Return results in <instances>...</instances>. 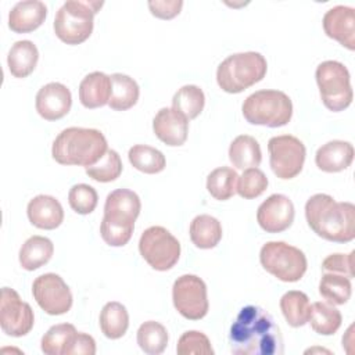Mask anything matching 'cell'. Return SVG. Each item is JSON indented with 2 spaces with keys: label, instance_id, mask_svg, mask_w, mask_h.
Wrapping results in <instances>:
<instances>
[{
  "label": "cell",
  "instance_id": "cell-1",
  "mask_svg": "<svg viewBox=\"0 0 355 355\" xmlns=\"http://www.w3.org/2000/svg\"><path fill=\"white\" fill-rule=\"evenodd\" d=\"M230 349L236 355H282L284 341L273 316L263 308L240 309L229 331Z\"/></svg>",
  "mask_w": 355,
  "mask_h": 355
},
{
  "label": "cell",
  "instance_id": "cell-2",
  "mask_svg": "<svg viewBox=\"0 0 355 355\" xmlns=\"http://www.w3.org/2000/svg\"><path fill=\"white\" fill-rule=\"evenodd\" d=\"M308 226L322 239L348 243L355 239V205L337 202L331 196L318 193L305 204Z\"/></svg>",
  "mask_w": 355,
  "mask_h": 355
},
{
  "label": "cell",
  "instance_id": "cell-3",
  "mask_svg": "<svg viewBox=\"0 0 355 355\" xmlns=\"http://www.w3.org/2000/svg\"><path fill=\"white\" fill-rule=\"evenodd\" d=\"M141 209L139 196L129 189L111 191L104 204V218L100 225L103 240L111 247H123L133 234L135 220Z\"/></svg>",
  "mask_w": 355,
  "mask_h": 355
},
{
  "label": "cell",
  "instance_id": "cell-4",
  "mask_svg": "<svg viewBox=\"0 0 355 355\" xmlns=\"http://www.w3.org/2000/svg\"><path fill=\"white\" fill-rule=\"evenodd\" d=\"M107 150V139L100 130L71 126L55 137L51 155L61 165H80L86 168L96 164Z\"/></svg>",
  "mask_w": 355,
  "mask_h": 355
},
{
  "label": "cell",
  "instance_id": "cell-5",
  "mask_svg": "<svg viewBox=\"0 0 355 355\" xmlns=\"http://www.w3.org/2000/svg\"><path fill=\"white\" fill-rule=\"evenodd\" d=\"M268 71V62L261 53H236L225 58L216 69V82L226 93H241L261 82Z\"/></svg>",
  "mask_w": 355,
  "mask_h": 355
},
{
  "label": "cell",
  "instance_id": "cell-6",
  "mask_svg": "<svg viewBox=\"0 0 355 355\" xmlns=\"http://www.w3.org/2000/svg\"><path fill=\"white\" fill-rule=\"evenodd\" d=\"M103 4V1L90 0L65 1L54 18L55 36L71 46L83 43L93 32L94 14L98 12Z\"/></svg>",
  "mask_w": 355,
  "mask_h": 355
},
{
  "label": "cell",
  "instance_id": "cell-7",
  "mask_svg": "<svg viewBox=\"0 0 355 355\" xmlns=\"http://www.w3.org/2000/svg\"><path fill=\"white\" fill-rule=\"evenodd\" d=\"M245 121L251 125L280 128L293 116L291 98L280 90H258L250 94L241 107Z\"/></svg>",
  "mask_w": 355,
  "mask_h": 355
},
{
  "label": "cell",
  "instance_id": "cell-8",
  "mask_svg": "<svg viewBox=\"0 0 355 355\" xmlns=\"http://www.w3.org/2000/svg\"><path fill=\"white\" fill-rule=\"evenodd\" d=\"M320 98L333 112L344 111L354 98L351 76L347 67L338 61L327 60L318 65L315 72Z\"/></svg>",
  "mask_w": 355,
  "mask_h": 355
},
{
  "label": "cell",
  "instance_id": "cell-9",
  "mask_svg": "<svg viewBox=\"0 0 355 355\" xmlns=\"http://www.w3.org/2000/svg\"><path fill=\"white\" fill-rule=\"evenodd\" d=\"M261 265L282 282H298L306 272L305 254L284 241H268L259 251Z\"/></svg>",
  "mask_w": 355,
  "mask_h": 355
},
{
  "label": "cell",
  "instance_id": "cell-10",
  "mask_svg": "<svg viewBox=\"0 0 355 355\" xmlns=\"http://www.w3.org/2000/svg\"><path fill=\"white\" fill-rule=\"evenodd\" d=\"M139 251L153 269L165 272L172 269L179 261L180 243L165 227L151 226L141 233Z\"/></svg>",
  "mask_w": 355,
  "mask_h": 355
},
{
  "label": "cell",
  "instance_id": "cell-11",
  "mask_svg": "<svg viewBox=\"0 0 355 355\" xmlns=\"http://www.w3.org/2000/svg\"><path fill=\"white\" fill-rule=\"evenodd\" d=\"M268 151L270 168L279 179H293L302 171L306 150L298 137L291 135L273 136L268 141Z\"/></svg>",
  "mask_w": 355,
  "mask_h": 355
},
{
  "label": "cell",
  "instance_id": "cell-12",
  "mask_svg": "<svg viewBox=\"0 0 355 355\" xmlns=\"http://www.w3.org/2000/svg\"><path fill=\"white\" fill-rule=\"evenodd\" d=\"M172 301L176 311L186 319L200 320L208 313L207 286L196 275H182L175 280Z\"/></svg>",
  "mask_w": 355,
  "mask_h": 355
},
{
  "label": "cell",
  "instance_id": "cell-13",
  "mask_svg": "<svg viewBox=\"0 0 355 355\" xmlns=\"http://www.w3.org/2000/svg\"><path fill=\"white\" fill-rule=\"evenodd\" d=\"M32 294L37 305L49 315H64L72 306V293L60 275L44 273L35 279Z\"/></svg>",
  "mask_w": 355,
  "mask_h": 355
},
{
  "label": "cell",
  "instance_id": "cell-14",
  "mask_svg": "<svg viewBox=\"0 0 355 355\" xmlns=\"http://www.w3.org/2000/svg\"><path fill=\"white\" fill-rule=\"evenodd\" d=\"M35 323V315L31 305L21 300L14 288L3 287L0 300V326L11 337L28 334Z\"/></svg>",
  "mask_w": 355,
  "mask_h": 355
},
{
  "label": "cell",
  "instance_id": "cell-15",
  "mask_svg": "<svg viewBox=\"0 0 355 355\" xmlns=\"http://www.w3.org/2000/svg\"><path fill=\"white\" fill-rule=\"evenodd\" d=\"M294 214V204L287 196L272 194L258 207L257 220L266 233H280L293 225Z\"/></svg>",
  "mask_w": 355,
  "mask_h": 355
},
{
  "label": "cell",
  "instance_id": "cell-16",
  "mask_svg": "<svg viewBox=\"0 0 355 355\" xmlns=\"http://www.w3.org/2000/svg\"><path fill=\"white\" fill-rule=\"evenodd\" d=\"M72 105L69 89L58 82H50L39 89L35 107L37 114L46 121H57L65 116Z\"/></svg>",
  "mask_w": 355,
  "mask_h": 355
},
{
  "label": "cell",
  "instance_id": "cell-17",
  "mask_svg": "<svg viewBox=\"0 0 355 355\" xmlns=\"http://www.w3.org/2000/svg\"><path fill=\"white\" fill-rule=\"evenodd\" d=\"M324 33L348 50H355V11L352 7L336 6L323 17Z\"/></svg>",
  "mask_w": 355,
  "mask_h": 355
},
{
  "label": "cell",
  "instance_id": "cell-18",
  "mask_svg": "<svg viewBox=\"0 0 355 355\" xmlns=\"http://www.w3.org/2000/svg\"><path fill=\"white\" fill-rule=\"evenodd\" d=\"M155 136L171 147L182 146L189 133V119L173 108H161L153 119Z\"/></svg>",
  "mask_w": 355,
  "mask_h": 355
},
{
  "label": "cell",
  "instance_id": "cell-19",
  "mask_svg": "<svg viewBox=\"0 0 355 355\" xmlns=\"http://www.w3.org/2000/svg\"><path fill=\"white\" fill-rule=\"evenodd\" d=\"M26 214L33 226L44 230L57 229L64 220V209L60 201L46 194L33 197L28 202Z\"/></svg>",
  "mask_w": 355,
  "mask_h": 355
},
{
  "label": "cell",
  "instance_id": "cell-20",
  "mask_svg": "<svg viewBox=\"0 0 355 355\" xmlns=\"http://www.w3.org/2000/svg\"><path fill=\"white\" fill-rule=\"evenodd\" d=\"M47 7L39 0L18 1L8 12V28L15 33H29L46 19Z\"/></svg>",
  "mask_w": 355,
  "mask_h": 355
},
{
  "label": "cell",
  "instance_id": "cell-21",
  "mask_svg": "<svg viewBox=\"0 0 355 355\" xmlns=\"http://www.w3.org/2000/svg\"><path fill=\"white\" fill-rule=\"evenodd\" d=\"M354 146L344 140H331L320 146L315 154L316 166L327 173L347 169L354 159Z\"/></svg>",
  "mask_w": 355,
  "mask_h": 355
},
{
  "label": "cell",
  "instance_id": "cell-22",
  "mask_svg": "<svg viewBox=\"0 0 355 355\" xmlns=\"http://www.w3.org/2000/svg\"><path fill=\"white\" fill-rule=\"evenodd\" d=\"M111 97V78L94 71L86 75L79 85V100L86 108H98L108 104Z\"/></svg>",
  "mask_w": 355,
  "mask_h": 355
},
{
  "label": "cell",
  "instance_id": "cell-23",
  "mask_svg": "<svg viewBox=\"0 0 355 355\" xmlns=\"http://www.w3.org/2000/svg\"><path fill=\"white\" fill-rule=\"evenodd\" d=\"M39 60L36 44L31 40L15 42L7 55L8 71L15 78H26L33 72Z\"/></svg>",
  "mask_w": 355,
  "mask_h": 355
},
{
  "label": "cell",
  "instance_id": "cell-24",
  "mask_svg": "<svg viewBox=\"0 0 355 355\" xmlns=\"http://www.w3.org/2000/svg\"><path fill=\"white\" fill-rule=\"evenodd\" d=\"M111 97L108 105L115 111H126L132 108L140 94L137 82L125 73H112L111 76Z\"/></svg>",
  "mask_w": 355,
  "mask_h": 355
},
{
  "label": "cell",
  "instance_id": "cell-25",
  "mask_svg": "<svg viewBox=\"0 0 355 355\" xmlns=\"http://www.w3.org/2000/svg\"><path fill=\"white\" fill-rule=\"evenodd\" d=\"M54 252V245L44 236L29 237L19 250V263L25 270H36L46 265Z\"/></svg>",
  "mask_w": 355,
  "mask_h": 355
},
{
  "label": "cell",
  "instance_id": "cell-26",
  "mask_svg": "<svg viewBox=\"0 0 355 355\" xmlns=\"http://www.w3.org/2000/svg\"><path fill=\"white\" fill-rule=\"evenodd\" d=\"M229 159L237 169L257 168L262 161L259 143L248 135L237 136L230 143Z\"/></svg>",
  "mask_w": 355,
  "mask_h": 355
},
{
  "label": "cell",
  "instance_id": "cell-27",
  "mask_svg": "<svg viewBox=\"0 0 355 355\" xmlns=\"http://www.w3.org/2000/svg\"><path fill=\"white\" fill-rule=\"evenodd\" d=\"M190 239L201 250L214 248L222 239V225L211 215H198L190 223Z\"/></svg>",
  "mask_w": 355,
  "mask_h": 355
},
{
  "label": "cell",
  "instance_id": "cell-28",
  "mask_svg": "<svg viewBox=\"0 0 355 355\" xmlns=\"http://www.w3.org/2000/svg\"><path fill=\"white\" fill-rule=\"evenodd\" d=\"M280 309L291 327H301L309 320L311 304L305 293L298 290L287 291L280 298Z\"/></svg>",
  "mask_w": 355,
  "mask_h": 355
},
{
  "label": "cell",
  "instance_id": "cell-29",
  "mask_svg": "<svg viewBox=\"0 0 355 355\" xmlns=\"http://www.w3.org/2000/svg\"><path fill=\"white\" fill-rule=\"evenodd\" d=\"M129 327V313L118 301L107 302L100 312V329L107 338H121Z\"/></svg>",
  "mask_w": 355,
  "mask_h": 355
},
{
  "label": "cell",
  "instance_id": "cell-30",
  "mask_svg": "<svg viewBox=\"0 0 355 355\" xmlns=\"http://www.w3.org/2000/svg\"><path fill=\"white\" fill-rule=\"evenodd\" d=\"M311 327L315 333L320 336H331L334 334L343 322V316L338 309H336L329 302L318 301L311 305L309 320Z\"/></svg>",
  "mask_w": 355,
  "mask_h": 355
},
{
  "label": "cell",
  "instance_id": "cell-31",
  "mask_svg": "<svg viewBox=\"0 0 355 355\" xmlns=\"http://www.w3.org/2000/svg\"><path fill=\"white\" fill-rule=\"evenodd\" d=\"M78 331L71 323L51 326L42 337L40 348L47 355H67Z\"/></svg>",
  "mask_w": 355,
  "mask_h": 355
},
{
  "label": "cell",
  "instance_id": "cell-32",
  "mask_svg": "<svg viewBox=\"0 0 355 355\" xmlns=\"http://www.w3.org/2000/svg\"><path fill=\"white\" fill-rule=\"evenodd\" d=\"M205 96L204 92L196 85L182 86L172 98V108L180 112L186 119L197 118L204 110Z\"/></svg>",
  "mask_w": 355,
  "mask_h": 355
},
{
  "label": "cell",
  "instance_id": "cell-33",
  "mask_svg": "<svg viewBox=\"0 0 355 355\" xmlns=\"http://www.w3.org/2000/svg\"><path fill=\"white\" fill-rule=\"evenodd\" d=\"M128 157L133 168L148 175L162 172L166 165L165 155L159 150L146 144H136L130 147Z\"/></svg>",
  "mask_w": 355,
  "mask_h": 355
},
{
  "label": "cell",
  "instance_id": "cell-34",
  "mask_svg": "<svg viewBox=\"0 0 355 355\" xmlns=\"http://www.w3.org/2000/svg\"><path fill=\"white\" fill-rule=\"evenodd\" d=\"M239 175L229 166L214 169L207 178V190L218 201H226L237 193Z\"/></svg>",
  "mask_w": 355,
  "mask_h": 355
},
{
  "label": "cell",
  "instance_id": "cell-35",
  "mask_svg": "<svg viewBox=\"0 0 355 355\" xmlns=\"http://www.w3.org/2000/svg\"><path fill=\"white\" fill-rule=\"evenodd\" d=\"M352 293L351 279L344 275L327 272L319 282V294L331 305H344Z\"/></svg>",
  "mask_w": 355,
  "mask_h": 355
},
{
  "label": "cell",
  "instance_id": "cell-36",
  "mask_svg": "<svg viewBox=\"0 0 355 355\" xmlns=\"http://www.w3.org/2000/svg\"><path fill=\"white\" fill-rule=\"evenodd\" d=\"M137 344L148 355L162 354L168 345V331L161 323L147 320L137 330Z\"/></svg>",
  "mask_w": 355,
  "mask_h": 355
},
{
  "label": "cell",
  "instance_id": "cell-37",
  "mask_svg": "<svg viewBox=\"0 0 355 355\" xmlns=\"http://www.w3.org/2000/svg\"><path fill=\"white\" fill-rule=\"evenodd\" d=\"M123 165L119 154L115 150H107L105 154L93 165L86 166V175L96 182L108 183L119 178Z\"/></svg>",
  "mask_w": 355,
  "mask_h": 355
},
{
  "label": "cell",
  "instance_id": "cell-38",
  "mask_svg": "<svg viewBox=\"0 0 355 355\" xmlns=\"http://www.w3.org/2000/svg\"><path fill=\"white\" fill-rule=\"evenodd\" d=\"M266 175L258 168H248L237 180V193L245 200L259 197L268 187Z\"/></svg>",
  "mask_w": 355,
  "mask_h": 355
},
{
  "label": "cell",
  "instance_id": "cell-39",
  "mask_svg": "<svg viewBox=\"0 0 355 355\" xmlns=\"http://www.w3.org/2000/svg\"><path fill=\"white\" fill-rule=\"evenodd\" d=\"M68 202L76 214L87 215L92 214L97 207L98 196L94 187L86 183H79L71 187L68 193Z\"/></svg>",
  "mask_w": 355,
  "mask_h": 355
},
{
  "label": "cell",
  "instance_id": "cell-40",
  "mask_svg": "<svg viewBox=\"0 0 355 355\" xmlns=\"http://www.w3.org/2000/svg\"><path fill=\"white\" fill-rule=\"evenodd\" d=\"M176 352L179 355H190V354L212 355L214 348L211 345L209 338L204 333L197 330H189V331H184L178 340Z\"/></svg>",
  "mask_w": 355,
  "mask_h": 355
},
{
  "label": "cell",
  "instance_id": "cell-41",
  "mask_svg": "<svg viewBox=\"0 0 355 355\" xmlns=\"http://www.w3.org/2000/svg\"><path fill=\"white\" fill-rule=\"evenodd\" d=\"M354 251L349 254H331L322 262V269L324 272L340 273L347 276L348 279L354 277V262H352Z\"/></svg>",
  "mask_w": 355,
  "mask_h": 355
},
{
  "label": "cell",
  "instance_id": "cell-42",
  "mask_svg": "<svg viewBox=\"0 0 355 355\" xmlns=\"http://www.w3.org/2000/svg\"><path fill=\"white\" fill-rule=\"evenodd\" d=\"M183 7L182 0H155L148 1V8L151 14L161 19H172L179 15Z\"/></svg>",
  "mask_w": 355,
  "mask_h": 355
},
{
  "label": "cell",
  "instance_id": "cell-43",
  "mask_svg": "<svg viewBox=\"0 0 355 355\" xmlns=\"http://www.w3.org/2000/svg\"><path fill=\"white\" fill-rule=\"evenodd\" d=\"M94 354H96L94 338L86 333H79V331L67 352V355H94Z\"/></svg>",
  "mask_w": 355,
  "mask_h": 355
}]
</instances>
